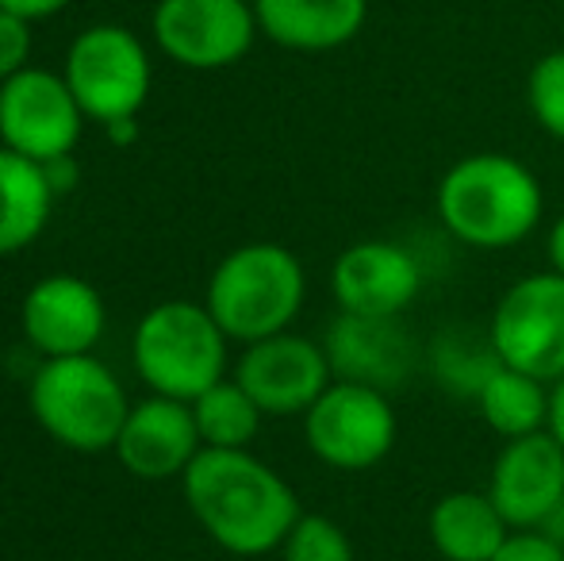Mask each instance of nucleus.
Instances as JSON below:
<instances>
[{"label":"nucleus","mask_w":564,"mask_h":561,"mask_svg":"<svg viewBox=\"0 0 564 561\" xmlns=\"http://www.w3.org/2000/svg\"><path fill=\"white\" fill-rule=\"evenodd\" d=\"M181 488L196 524L235 558L281 550L296 519L304 516L289 481L250 450L204 446L181 477Z\"/></svg>","instance_id":"1"},{"label":"nucleus","mask_w":564,"mask_h":561,"mask_svg":"<svg viewBox=\"0 0 564 561\" xmlns=\"http://www.w3.org/2000/svg\"><path fill=\"white\" fill-rule=\"evenodd\" d=\"M438 219L473 250H507L534 235L545 212L542 181L511 154H468L438 181Z\"/></svg>","instance_id":"2"},{"label":"nucleus","mask_w":564,"mask_h":561,"mask_svg":"<svg viewBox=\"0 0 564 561\" xmlns=\"http://www.w3.org/2000/svg\"><path fill=\"white\" fill-rule=\"evenodd\" d=\"M307 296L300 258L281 242H246L230 250L208 281V312L235 343L281 335L292 327Z\"/></svg>","instance_id":"3"},{"label":"nucleus","mask_w":564,"mask_h":561,"mask_svg":"<svg viewBox=\"0 0 564 561\" xmlns=\"http://www.w3.org/2000/svg\"><path fill=\"white\" fill-rule=\"evenodd\" d=\"M131 362L154 397L193 404L200 392L224 381L227 331L216 323L208 304L165 300L134 323Z\"/></svg>","instance_id":"4"},{"label":"nucleus","mask_w":564,"mask_h":561,"mask_svg":"<svg viewBox=\"0 0 564 561\" xmlns=\"http://www.w3.org/2000/svg\"><path fill=\"white\" fill-rule=\"evenodd\" d=\"M28 400L39 427L77 454L116 450V439L131 412L123 385L93 354L43 358V366L31 377Z\"/></svg>","instance_id":"5"},{"label":"nucleus","mask_w":564,"mask_h":561,"mask_svg":"<svg viewBox=\"0 0 564 561\" xmlns=\"http://www.w3.org/2000/svg\"><path fill=\"white\" fill-rule=\"evenodd\" d=\"M400 420L384 389L361 381H330V389L304 412L307 450L338 473H365L395 446Z\"/></svg>","instance_id":"6"},{"label":"nucleus","mask_w":564,"mask_h":561,"mask_svg":"<svg viewBox=\"0 0 564 561\" xmlns=\"http://www.w3.org/2000/svg\"><path fill=\"white\" fill-rule=\"evenodd\" d=\"M66 85L74 89L85 120L112 123L139 116L150 97V58L139 35L116 23L82 31L66 54Z\"/></svg>","instance_id":"7"},{"label":"nucleus","mask_w":564,"mask_h":561,"mask_svg":"<svg viewBox=\"0 0 564 561\" xmlns=\"http://www.w3.org/2000/svg\"><path fill=\"white\" fill-rule=\"evenodd\" d=\"M496 358L553 385L564 374V278L542 270L519 278L499 296L488 323Z\"/></svg>","instance_id":"8"},{"label":"nucleus","mask_w":564,"mask_h":561,"mask_svg":"<svg viewBox=\"0 0 564 561\" xmlns=\"http://www.w3.org/2000/svg\"><path fill=\"white\" fill-rule=\"evenodd\" d=\"M85 112L66 77L51 69H20L0 82V142L31 162L74 154Z\"/></svg>","instance_id":"9"},{"label":"nucleus","mask_w":564,"mask_h":561,"mask_svg":"<svg viewBox=\"0 0 564 561\" xmlns=\"http://www.w3.org/2000/svg\"><path fill=\"white\" fill-rule=\"evenodd\" d=\"M258 35V15L246 0H162L154 39L165 58L188 69H224L246 58Z\"/></svg>","instance_id":"10"},{"label":"nucleus","mask_w":564,"mask_h":561,"mask_svg":"<svg viewBox=\"0 0 564 561\" xmlns=\"http://www.w3.org/2000/svg\"><path fill=\"white\" fill-rule=\"evenodd\" d=\"M235 381L258 400L265 416H304L330 389L335 369L319 343L281 331V335L246 343Z\"/></svg>","instance_id":"11"},{"label":"nucleus","mask_w":564,"mask_h":561,"mask_svg":"<svg viewBox=\"0 0 564 561\" xmlns=\"http://www.w3.org/2000/svg\"><path fill=\"white\" fill-rule=\"evenodd\" d=\"M338 312L369 320H400L423 292V266L392 239H365L346 247L330 270Z\"/></svg>","instance_id":"12"},{"label":"nucleus","mask_w":564,"mask_h":561,"mask_svg":"<svg viewBox=\"0 0 564 561\" xmlns=\"http://www.w3.org/2000/svg\"><path fill=\"white\" fill-rule=\"evenodd\" d=\"M488 496L511 531H542L564 500V446L550 431L507 439L491 465Z\"/></svg>","instance_id":"13"},{"label":"nucleus","mask_w":564,"mask_h":561,"mask_svg":"<svg viewBox=\"0 0 564 561\" xmlns=\"http://www.w3.org/2000/svg\"><path fill=\"white\" fill-rule=\"evenodd\" d=\"M105 320L108 315L100 292L74 273H51V278L35 281L20 308L23 338L43 358L89 354L105 335Z\"/></svg>","instance_id":"14"},{"label":"nucleus","mask_w":564,"mask_h":561,"mask_svg":"<svg viewBox=\"0 0 564 561\" xmlns=\"http://www.w3.org/2000/svg\"><path fill=\"white\" fill-rule=\"evenodd\" d=\"M204 450L193 404L173 397H150L131 404L116 439V457L139 481L185 477L193 457Z\"/></svg>","instance_id":"15"},{"label":"nucleus","mask_w":564,"mask_h":561,"mask_svg":"<svg viewBox=\"0 0 564 561\" xmlns=\"http://www.w3.org/2000/svg\"><path fill=\"white\" fill-rule=\"evenodd\" d=\"M338 381H361L372 389H395L411 374V338L400 320H369L341 312L323 343Z\"/></svg>","instance_id":"16"},{"label":"nucleus","mask_w":564,"mask_h":561,"mask_svg":"<svg viewBox=\"0 0 564 561\" xmlns=\"http://www.w3.org/2000/svg\"><path fill=\"white\" fill-rule=\"evenodd\" d=\"M258 28L284 51H338L365 28L369 0H253Z\"/></svg>","instance_id":"17"},{"label":"nucleus","mask_w":564,"mask_h":561,"mask_svg":"<svg viewBox=\"0 0 564 561\" xmlns=\"http://www.w3.org/2000/svg\"><path fill=\"white\" fill-rule=\"evenodd\" d=\"M426 535L446 561H491L514 531L488 493L457 488L431 508Z\"/></svg>","instance_id":"18"},{"label":"nucleus","mask_w":564,"mask_h":561,"mask_svg":"<svg viewBox=\"0 0 564 561\" xmlns=\"http://www.w3.org/2000/svg\"><path fill=\"white\" fill-rule=\"evenodd\" d=\"M58 196L39 162L0 147V258L31 247L43 235Z\"/></svg>","instance_id":"19"},{"label":"nucleus","mask_w":564,"mask_h":561,"mask_svg":"<svg viewBox=\"0 0 564 561\" xmlns=\"http://www.w3.org/2000/svg\"><path fill=\"white\" fill-rule=\"evenodd\" d=\"M476 408L499 439H522L550 423V385L499 362L476 392Z\"/></svg>","instance_id":"20"},{"label":"nucleus","mask_w":564,"mask_h":561,"mask_svg":"<svg viewBox=\"0 0 564 561\" xmlns=\"http://www.w3.org/2000/svg\"><path fill=\"white\" fill-rule=\"evenodd\" d=\"M196 431H200L204 446L216 450H250V442L258 439L265 412L258 408V400L235 381L224 377L219 385H212L208 392L193 400Z\"/></svg>","instance_id":"21"},{"label":"nucleus","mask_w":564,"mask_h":561,"mask_svg":"<svg viewBox=\"0 0 564 561\" xmlns=\"http://www.w3.org/2000/svg\"><path fill=\"white\" fill-rule=\"evenodd\" d=\"M281 561H354V542L330 516H300L281 542Z\"/></svg>","instance_id":"22"},{"label":"nucleus","mask_w":564,"mask_h":561,"mask_svg":"<svg viewBox=\"0 0 564 561\" xmlns=\"http://www.w3.org/2000/svg\"><path fill=\"white\" fill-rule=\"evenodd\" d=\"M527 105L538 128L564 142V46L534 62L527 77Z\"/></svg>","instance_id":"23"},{"label":"nucleus","mask_w":564,"mask_h":561,"mask_svg":"<svg viewBox=\"0 0 564 561\" xmlns=\"http://www.w3.org/2000/svg\"><path fill=\"white\" fill-rule=\"evenodd\" d=\"M31 58V20L0 8V82L28 69Z\"/></svg>","instance_id":"24"},{"label":"nucleus","mask_w":564,"mask_h":561,"mask_svg":"<svg viewBox=\"0 0 564 561\" xmlns=\"http://www.w3.org/2000/svg\"><path fill=\"white\" fill-rule=\"evenodd\" d=\"M491 561H564V547L545 531H514Z\"/></svg>","instance_id":"25"},{"label":"nucleus","mask_w":564,"mask_h":561,"mask_svg":"<svg viewBox=\"0 0 564 561\" xmlns=\"http://www.w3.org/2000/svg\"><path fill=\"white\" fill-rule=\"evenodd\" d=\"M46 173V185H51L54 196H69L77 188V181H82V170H77L74 154H58L51 158V162H39Z\"/></svg>","instance_id":"26"},{"label":"nucleus","mask_w":564,"mask_h":561,"mask_svg":"<svg viewBox=\"0 0 564 561\" xmlns=\"http://www.w3.org/2000/svg\"><path fill=\"white\" fill-rule=\"evenodd\" d=\"M66 4H74V0H0L4 12H15L23 20H46V15L62 12Z\"/></svg>","instance_id":"27"},{"label":"nucleus","mask_w":564,"mask_h":561,"mask_svg":"<svg viewBox=\"0 0 564 561\" xmlns=\"http://www.w3.org/2000/svg\"><path fill=\"white\" fill-rule=\"evenodd\" d=\"M545 431L564 446V374L550 385V423H545Z\"/></svg>","instance_id":"28"},{"label":"nucleus","mask_w":564,"mask_h":561,"mask_svg":"<svg viewBox=\"0 0 564 561\" xmlns=\"http://www.w3.org/2000/svg\"><path fill=\"white\" fill-rule=\"evenodd\" d=\"M545 258H550V270H557L564 278V212L553 219L550 235H545Z\"/></svg>","instance_id":"29"},{"label":"nucleus","mask_w":564,"mask_h":561,"mask_svg":"<svg viewBox=\"0 0 564 561\" xmlns=\"http://www.w3.org/2000/svg\"><path fill=\"white\" fill-rule=\"evenodd\" d=\"M108 139H112V147H131L134 139H139V116H123V120H112L105 123Z\"/></svg>","instance_id":"30"}]
</instances>
